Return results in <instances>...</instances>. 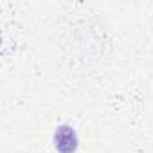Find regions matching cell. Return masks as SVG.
Returning <instances> with one entry per match:
<instances>
[{
    "instance_id": "obj_1",
    "label": "cell",
    "mask_w": 153,
    "mask_h": 153,
    "mask_svg": "<svg viewBox=\"0 0 153 153\" xmlns=\"http://www.w3.org/2000/svg\"><path fill=\"white\" fill-rule=\"evenodd\" d=\"M54 144H56V149H59L61 153H74L76 148H78V135H76L74 128L59 126L54 135Z\"/></svg>"
}]
</instances>
